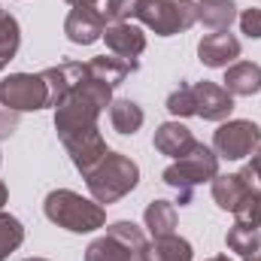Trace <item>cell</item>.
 <instances>
[{
	"mask_svg": "<svg viewBox=\"0 0 261 261\" xmlns=\"http://www.w3.org/2000/svg\"><path fill=\"white\" fill-rule=\"evenodd\" d=\"M113 103V88L91 79L85 70V79L76 82L64 97L55 103V130L58 140L64 143L70 137L97 130V116Z\"/></svg>",
	"mask_w": 261,
	"mask_h": 261,
	"instance_id": "cell-1",
	"label": "cell"
},
{
	"mask_svg": "<svg viewBox=\"0 0 261 261\" xmlns=\"http://www.w3.org/2000/svg\"><path fill=\"white\" fill-rule=\"evenodd\" d=\"M43 213L49 222H55L58 228H64L70 234H91L97 228L107 225V210L91 197H82L70 189H55L46 195Z\"/></svg>",
	"mask_w": 261,
	"mask_h": 261,
	"instance_id": "cell-2",
	"label": "cell"
},
{
	"mask_svg": "<svg viewBox=\"0 0 261 261\" xmlns=\"http://www.w3.org/2000/svg\"><path fill=\"white\" fill-rule=\"evenodd\" d=\"M216 176H219V155L210 146H203V143H195L182 158H176L161 173V179L170 189L179 192V206L192 203V195H195L197 186L200 182H213Z\"/></svg>",
	"mask_w": 261,
	"mask_h": 261,
	"instance_id": "cell-3",
	"label": "cell"
},
{
	"mask_svg": "<svg viewBox=\"0 0 261 261\" xmlns=\"http://www.w3.org/2000/svg\"><path fill=\"white\" fill-rule=\"evenodd\" d=\"M140 182V167L137 161H130L128 155L122 152H110L88 176H85V186L91 197L103 206V203H116L125 195H130Z\"/></svg>",
	"mask_w": 261,
	"mask_h": 261,
	"instance_id": "cell-4",
	"label": "cell"
},
{
	"mask_svg": "<svg viewBox=\"0 0 261 261\" xmlns=\"http://www.w3.org/2000/svg\"><path fill=\"white\" fill-rule=\"evenodd\" d=\"M146 252L149 240L143 228L134 222H113L107 234L85 249V261H146Z\"/></svg>",
	"mask_w": 261,
	"mask_h": 261,
	"instance_id": "cell-5",
	"label": "cell"
},
{
	"mask_svg": "<svg viewBox=\"0 0 261 261\" xmlns=\"http://www.w3.org/2000/svg\"><path fill=\"white\" fill-rule=\"evenodd\" d=\"M137 21H143L158 37H176L197 24V3L195 0H140Z\"/></svg>",
	"mask_w": 261,
	"mask_h": 261,
	"instance_id": "cell-6",
	"label": "cell"
},
{
	"mask_svg": "<svg viewBox=\"0 0 261 261\" xmlns=\"http://www.w3.org/2000/svg\"><path fill=\"white\" fill-rule=\"evenodd\" d=\"M0 107L12 113H37L52 107L43 73H9L0 79Z\"/></svg>",
	"mask_w": 261,
	"mask_h": 261,
	"instance_id": "cell-7",
	"label": "cell"
},
{
	"mask_svg": "<svg viewBox=\"0 0 261 261\" xmlns=\"http://www.w3.org/2000/svg\"><path fill=\"white\" fill-rule=\"evenodd\" d=\"M261 146V128L249 119H228L213 134V152L228 161H240Z\"/></svg>",
	"mask_w": 261,
	"mask_h": 261,
	"instance_id": "cell-8",
	"label": "cell"
},
{
	"mask_svg": "<svg viewBox=\"0 0 261 261\" xmlns=\"http://www.w3.org/2000/svg\"><path fill=\"white\" fill-rule=\"evenodd\" d=\"M195 116H200L203 122H228L234 113V94L225 85L216 82H195Z\"/></svg>",
	"mask_w": 261,
	"mask_h": 261,
	"instance_id": "cell-9",
	"label": "cell"
},
{
	"mask_svg": "<svg viewBox=\"0 0 261 261\" xmlns=\"http://www.w3.org/2000/svg\"><path fill=\"white\" fill-rule=\"evenodd\" d=\"M107 31V15L97 6H73L64 18V34L76 46H91L103 37Z\"/></svg>",
	"mask_w": 261,
	"mask_h": 261,
	"instance_id": "cell-10",
	"label": "cell"
},
{
	"mask_svg": "<svg viewBox=\"0 0 261 261\" xmlns=\"http://www.w3.org/2000/svg\"><path fill=\"white\" fill-rule=\"evenodd\" d=\"M64 149H67V155H70V161H73V167L82 176H88L110 155V146H107V140H103L100 130H88V134L70 137V140H64Z\"/></svg>",
	"mask_w": 261,
	"mask_h": 261,
	"instance_id": "cell-11",
	"label": "cell"
},
{
	"mask_svg": "<svg viewBox=\"0 0 261 261\" xmlns=\"http://www.w3.org/2000/svg\"><path fill=\"white\" fill-rule=\"evenodd\" d=\"M103 40H107V49L113 55L125 58V61H137L143 55V49H146V34L137 24H130V21H113V24H107Z\"/></svg>",
	"mask_w": 261,
	"mask_h": 261,
	"instance_id": "cell-12",
	"label": "cell"
},
{
	"mask_svg": "<svg viewBox=\"0 0 261 261\" xmlns=\"http://www.w3.org/2000/svg\"><path fill=\"white\" fill-rule=\"evenodd\" d=\"M197 58L206 67H231L240 58V40L234 34H228V31L206 34L197 43Z\"/></svg>",
	"mask_w": 261,
	"mask_h": 261,
	"instance_id": "cell-13",
	"label": "cell"
},
{
	"mask_svg": "<svg viewBox=\"0 0 261 261\" xmlns=\"http://www.w3.org/2000/svg\"><path fill=\"white\" fill-rule=\"evenodd\" d=\"M252 189H255V179H252L249 167H243L240 173H225V176L219 173V176L213 179V200H216L222 210L234 213Z\"/></svg>",
	"mask_w": 261,
	"mask_h": 261,
	"instance_id": "cell-14",
	"label": "cell"
},
{
	"mask_svg": "<svg viewBox=\"0 0 261 261\" xmlns=\"http://www.w3.org/2000/svg\"><path fill=\"white\" fill-rule=\"evenodd\" d=\"M225 88L234 97H252L261 91V64L255 61H234L225 67Z\"/></svg>",
	"mask_w": 261,
	"mask_h": 261,
	"instance_id": "cell-15",
	"label": "cell"
},
{
	"mask_svg": "<svg viewBox=\"0 0 261 261\" xmlns=\"http://www.w3.org/2000/svg\"><path fill=\"white\" fill-rule=\"evenodd\" d=\"M137 67H140L137 61H125V58H119V55H97V58H91V61L85 64V70H88L91 79H97V82L116 88V85H122V82L128 79V73H134Z\"/></svg>",
	"mask_w": 261,
	"mask_h": 261,
	"instance_id": "cell-16",
	"label": "cell"
},
{
	"mask_svg": "<svg viewBox=\"0 0 261 261\" xmlns=\"http://www.w3.org/2000/svg\"><path fill=\"white\" fill-rule=\"evenodd\" d=\"M197 140L192 137V130L186 128L182 122H164L161 128L155 130V149L167 158H182Z\"/></svg>",
	"mask_w": 261,
	"mask_h": 261,
	"instance_id": "cell-17",
	"label": "cell"
},
{
	"mask_svg": "<svg viewBox=\"0 0 261 261\" xmlns=\"http://www.w3.org/2000/svg\"><path fill=\"white\" fill-rule=\"evenodd\" d=\"M43 79H46V85H49V103L55 107L76 82L85 79V64L67 61V64H58V67H46V70H43Z\"/></svg>",
	"mask_w": 261,
	"mask_h": 261,
	"instance_id": "cell-18",
	"label": "cell"
},
{
	"mask_svg": "<svg viewBox=\"0 0 261 261\" xmlns=\"http://www.w3.org/2000/svg\"><path fill=\"white\" fill-rule=\"evenodd\" d=\"M237 18V3L234 0H197V21L206 31H228Z\"/></svg>",
	"mask_w": 261,
	"mask_h": 261,
	"instance_id": "cell-19",
	"label": "cell"
},
{
	"mask_svg": "<svg viewBox=\"0 0 261 261\" xmlns=\"http://www.w3.org/2000/svg\"><path fill=\"white\" fill-rule=\"evenodd\" d=\"M192 243L186 237L167 234V237H152L146 261H192Z\"/></svg>",
	"mask_w": 261,
	"mask_h": 261,
	"instance_id": "cell-20",
	"label": "cell"
},
{
	"mask_svg": "<svg viewBox=\"0 0 261 261\" xmlns=\"http://www.w3.org/2000/svg\"><path fill=\"white\" fill-rule=\"evenodd\" d=\"M143 222L152 237H167L176 228V206L170 200H152L143 213Z\"/></svg>",
	"mask_w": 261,
	"mask_h": 261,
	"instance_id": "cell-21",
	"label": "cell"
},
{
	"mask_svg": "<svg viewBox=\"0 0 261 261\" xmlns=\"http://www.w3.org/2000/svg\"><path fill=\"white\" fill-rule=\"evenodd\" d=\"M143 119L146 116H143L140 103H134L130 97H119V100L110 103V122L119 134H137L143 128Z\"/></svg>",
	"mask_w": 261,
	"mask_h": 261,
	"instance_id": "cell-22",
	"label": "cell"
},
{
	"mask_svg": "<svg viewBox=\"0 0 261 261\" xmlns=\"http://www.w3.org/2000/svg\"><path fill=\"white\" fill-rule=\"evenodd\" d=\"M225 243H228L231 252H237V255H243V258L258 255L261 252V231L258 228H249V225L234 222V225L228 228V234H225Z\"/></svg>",
	"mask_w": 261,
	"mask_h": 261,
	"instance_id": "cell-23",
	"label": "cell"
},
{
	"mask_svg": "<svg viewBox=\"0 0 261 261\" xmlns=\"http://www.w3.org/2000/svg\"><path fill=\"white\" fill-rule=\"evenodd\" d=\"M18 46H21V28H18L15 15L3 12L0 15V70L15 58Z\"/></svg>",
	"mask_w": 261,
	"mask_h": 261,
	"instance_id": "cell-24",
	"label": "cell"
},
{
	"mask_svg": "<svg viewBox=\"0 0 261 261\" xmlns=\"http://www.w3.org/2000/svg\"><path fill=\"white\" fill-rule=\"evenodd\" d=\"M21 240H24V225L15 216H9V213L0 210V261L9 258L21 246Z\"/></svg>",
	"mask_w": 261,
	"mask_h": 261,
	"instance_id": "cell-25",
	"label": "cell"
},
{
	"mask_svg": "<svg viewBox=\"0 0 261 261\" xmlns=\"http://www.w3.org/2000/svg\"><path fill=\"white\" fill-rule=\"evenodd\" d=\"M234 216H237V222H240V225L261 228V189H258V186L243 197V203L234 210Z\"/></svg>",
	"mask_w": 261,
	"mask_h": 261,
	"instance_id": "cell-26",
	"label": "cell"
},
{
	"mask_svg": "<svg viewBox=\"0 0 261 261\" xmlns=\"http://www.w3.org/2000/svg\"><path fill=\"white\" fill-rule=\"evenodd\" d=\"M167 110H170V116H179V119L195 116V91L189 82H179V88L167 97Z\"/></svg>",
	"mask_w": 261,
	"mask_h": 261,
	"instance_id": "cell-27",
	"label": "cell"
},
{
	"mask_svg": "<svg viewBox=\"0 0 261 261\" xmlns=\"http://www.w3.org/2000/svg\"><path fill=\"white\" fill-rule=\"evenodd\" d=\"M137 6H140V0H107L103 15L110 21H130L137 15Z\"/></svg>",
	"mask_w": 261,
	"mask_h": 261,
	"instance_id": "cell-28",
	"label": "cell"
},
{
	"mask_svg": "<svg viewBox=\"0 0 261 261\" xmlns=\"http://www.w3.org/2000/svg\"><path fill=\"white\" fill-rule=\"evenodd\" d=\"M240 31L249 40H261V9H243L240 12Z\"/></svg>",
	"mask_w": 261,
	"mask_h": 261,
	"instance_id": "cell-29",
	"label": "cell"
},
{
	"mask_svg": "<svg viewBox=\"0 0 261 261\" xmlns=\"http://www.w3.org/2000/svg\"><path fill=\"white\" fill-rule=\"evenodd\" d=\"M246 167H249V173H252V179H255V186L261 189V146L255 149V152H252V161H249Z\"/></svg>",
	"mask_w": 261,
	"mask_h": 261,
	"instance_id": "cell-30",
	"label": "cell"
},
{
	"mask_svg": "<svg viewBox=\"0 0 261 261\" xmlns=\"http://www.w3.org/2000/svg\"><path fill=\"white\" fill-rule=\"evenodd\" d=\"M64 3H70V6H94L97 0H64Z\"/></svg>",
	"mask_w": 261,
	"mask_h": 261,
	"instance_id": "cell-31",
	"label": "cell"
},
{
	"mask_svg": "<svg viewBox=\"0 0 261 261\" xmlns=\"http://www.w3.org/2000/svg\"><path fill=\"white\" fill-rule=\"evenodd\" d=\"M6 197H9V192H6V186L0 182V210H3V203H6Z\"/></svg>",
	"mask_w": 261,
	"mask_h": 261,
	"instance_id": "cell-32",
	"label": "cell"
},
{
	"mask_svg": "<svg viewBox=\"0 0 261 261\" xmlns=\"http://www.w3.org/2000/svg\"><path fill=\"white\" fill-rule=\"evenodd\" d=\"M206 261H231L228 255H216V258H206Z\"/></svg>",
	"mask_w": 261,
	"mask_h": 261,
	"instance_id": "cell-33",
	"label": "cell"
},
{
	"mask_svg": "<svg viewBox=\"0 0 261 261\" xmlns=\"http://www.w3.org/2000/svg\"><path fill=\"white\" fill-rule=\"evenodd\" d=\"M246 261H261V255H249V258H246Z\"/></svg>",
	"mask_w": 261,
	"mask_h": 261,
	"instance_id": "cell-34",
	"label": "cell"
},
{
	"mask_svg": "<svg viewBox=\"0 0 261 261\" xmlns=\"http://www.w3.org/2000/svg\"><path fill=\"white\" fill-rule=\"evenodd\" d=\"M24 261H49V258H24Z\"/></svg>",
	"mask_w": 261,
	"mask_h": 261,
	"instance_id": "cell-35",
	"label": "cell"
},
{
	"mask_svg": "<svg viewBox=\"0 0 261 261\" xmlns=\"http://www.w3.org/2000/svg\"><path fill=\"white\" fill-rule=\"evenodd\" d=\"M0 164H3V155H0Z\"/></svg>",
	"mask_w": 261,
	"mask_h": 261,
	"instance_id": "cell-36",
	"label": "cell"
},
{
	"mask_svg": "<svg viewBox=\"0 0 261 261\" xmlns=\"http://www.w3.org/2000/svg\"><path fill=\"white\" fill-rule=\"evenodd\" d=\"M0 15H3V9H0Z\"/></svg>",
	"mask_w": 261,
	"mask_h": 261,
	"instance_id": "cell-37",
	"label": "cell"
}]
</instances>
